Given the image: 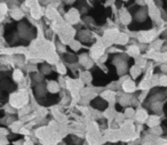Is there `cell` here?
I'll return each mask as SVG.
<instances>
[{"instance_id":"cell-8","label":"cell","mask_w":167,"mask_h":145,"mask_svg":"<svg viewBox=\"0 0 167 145\" xmlns=\"http://www.w3.org/2000/svg\"><path fill=\"white\" fill-rule=\"evenodd\" d=\"M141 73V67L137 65L133 66L132 69H130V74H132V77L133 78H136V77H138V74Z\"/></svg>"},{"instance_id":"cell-12","label":"cell","mask_w":167,"mask_h":145,"mask_svg":"<svg viewBox=\"0 0 167 145\" xmlns=\"http://www.w3.org/2000/svg\"><path fill=\"white\" fill-rule=\"evenodd\" d=\"M41 71H43V74H48V73H50L52 72V70H50V67L48 65H43V67H41Z\"/></svg>"},{"instance_id":"cell-4","label":"cell","mask_w":167,"mask_h":145,"mask_svg":"<svg viewBox=\"0 0 167 145\" xmlns=\"http://www.w3.org/2000/svg\"><path fill=\"white\" fill-rule=\"evenodd\" d=\"M135 117H136V120L140 122H144L147 119H148V113L144 110H138L137 112L135 113Z\"/></svg>"},{"instance_id":"cell-9","label":"cell","mask_w":167,"mask_h":145,"mask_svg":"<svg viewBox=\"0 0 167 145\" xmlns=\"http://www.w3.org/2000/svg\"><path fill=\"white\" fill-rule=\"evenodd\" d=\"M128 54L129 55H138L140 54V48L137 46H130L128 48Z\"/></svg>"},{"instance_id":"cell-3","label":"cell","mask_w":167,"mask_h":145,"mask_svg":"<svg viewBox=\"0 0 167 145\" xmlns=\"http://www.w3.org/2000/svg\"><path fill=\"white\" fill-rule=\"evenodd\" d=\"M46 88H47V90L49 91V93L56 94L60 91V84L56 82V81H49Z\"/></svg>"},{"instance_id":"cell-10","label":"cell","mask_w":167,"mask_h":145,"mask_svg":"<svg viewBox=\"0 0 167 145\" xmlns=\"http://www.w3.org/2000/svg\"><path fill=\"white\" fill-rule=\"evenodd\" d=\"M125 118H132L135 116V112H134V110L133 109H126V111H125Z\"/></svg>"},{"instance_id":"cell-14","label":"cell","mask_w":167,"mask_h":145,"mask_svg":"<svg viewBox=\"0 0 167 145\" xmlns=\"http://www.w3.org/2000/svg\"><path fill=\"white\" fill-rule=\"evenodd\" d=\"M19 133H22V134H24V135H28V134H30V131L28 130V129H25V128L21 129V130H19Z\"/></svg>"},{"instance_id":"cell-13","label":"cell","mask_w":167,"mask_h":145,"mask_svg":"<svg viewBox=\"0 0 167 145\" xmlns=\"http://www.w3.org/2000/svg\"><path fill=\"white\" fill-rule=\"evenodd\" d=\"M57 70L58 72H61V73H65V72H67V69H65V66L63 65V64H58Z\"/></svg>"},{"instance_id":"cell-16","label":"cell","mask_w":167,"mask_h":145,"mask_svg":"<svg viewBox=\"0 0 167 145\" xmlns=\"http://www.w3.org/2000/svg\"><path fill=\"white\" fill-rule=\"evenodd\" d=\"M143 145H152V143H151V142H145Z\"/></svg>"},{"instance_id":"cell-11","label":"cell","mask_w":167,"mask_h":145,"mask_svg":"<svg viewBox=\"0 0 167 145\" xmlns=\"http://www.w3.org/2000/svg\"><path fill=\"white\" fill-rule=\"evenodd\" d=\"M159 84L162 86H167V75H162L159 78Z\"/></svg>"},{"instance_id":"cell-6","label":"cell","mask_w":167,"mask_h":145,"mask_svg":"<svg viewBox=\"0 0 167 145\" xmlns=\"http://www.w3.org/2000/svg\"><path fill=\"white\" fill-rule=\"evenodd\" d=\"M127 41H128V37L126 34H124V33H120L119 36L117 37V40H116V42L120 43V45H125V43H127Z\"/></svg>"},{"instance_id":"cell-7","label":"cell","mask_w":167,"mask_h":145,"mask_svg":"<svg viewBox=\"0 0 167 145\" xmlns=\"http://www.w3.org/2000/svg\"><path fill=\"white\" fill-rule=\"evenodd\" d=\"M13 79L16 81V82H19L23 80V73L21 70H15L14 73H13Z\"/></svg>"},{"instance_id":"cell-2","label":"cell","mask_w":167,"mask_h":145,"mask_svg":"<svg viewBox=\"0 0 167 145\" xmlns=\"http://www.w3.org/2000/svg\"><path fill=\"white\" fill-rule=\"evenodd\" d=\"M103 52H104V49H103V47L101 46H94L92 48V58H100L102 57L103 55Z\"/></svg>"},{"instance_id":"cell-15","label":"cell","mask_w":167,"mask_h":145,"mask_svg":"<svg viewBox=\"0 0 167 145\" xmlns=\"http://www.w3.org/2000/svg\"><path fill=\"white\" fill-rule=\"evenodd\" d=\"M23 145H33V142H32V140H25V142H24Z\"/></svg>"},{"instance_id":"cell-5","label":"cell","mask_w":167,"mask_h":145,"mask_svg":"<svg viewBox=\"0 0 167 145\" xmlns=\"http://www.w3.org/2000/svg\"><path fill=\"white\" fill-rule=\"evenodd\" d=\"M148 126L150 127V128H153V127H157L158 125H159V118L157 117V116H151V117H148Z\"/></svg>"},{"instance_id":"cell-1","label":"cell","mask_w":167,"mask_h":145,"mask_svg":"<svg viewBox=\"0 0 167 145\" xmlns=\"http://www.w3.org/2000/svg\"><path fill=\"white\" fill-rule=\"evenodd\" d=\"M123 89H124L126 93H133V91H135L136 87H135V84H134V81L127 79L124 82V84H123Z\"/></svg>"}]
</instances>
